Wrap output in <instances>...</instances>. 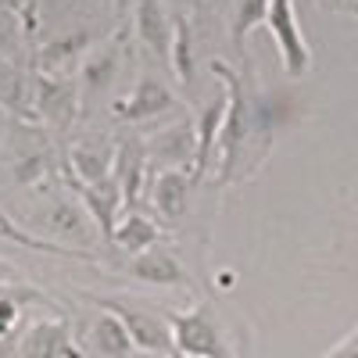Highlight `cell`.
<instances>
[{"mask_svg":"<svg viewBox=\"0 0 358 358\" xmlns=\"http://www.w3.org/2000/svg\"><path fill=\"white\" fill-rule=\"evenodd\" d=\"M222 90H226V122H222V136H219V172H215V187L229 190L241 187L248 179H255L262 172V165L273 155L276 133L283 126V108L290 97L280 94H262L255 86L251 65L233 69L222 57L208 62Z\"/></svg>","mask_w":358,"mask_h":358,"instance_id":"obj_1","label":"cell"},{"mask_svg":"<svg viewBox=\"0 0 358 358\" xmlns=\"http://www.w3.org/2000/svg\"><path fill=\"white\" fill-rule=\"evenodd\" d=\"M76 297H79V301H86L90 308H101V312H108V315H115L118 322H122L129 341H133V348H136V355H176L165 312L136 305L133 297H122V294L76 290Z\"/></svg>","mask_w":358,"mask_h":358,"instance_id":"obj_2","label":"cell"},{"mask_svg":"<svg viewBox=\"0 0 358 358\" xmlns=\"http://www.w3.org/2000/svg\"><path fill=\"white\" fill-rule=\"evenodd\" d=\"M176 358H233L229 337L222 330V319L208 301L190 308H165Z\"/></svg>","mask_w":358,"mask_h":358,"instance_id":"obj_3","label":"cell"},{"mask_svg":"<svg viewBox=\"0 0 358 358\" xmlns=\"http://www.w3.org/2000/svg\"><path fill=\"white\" fill-rule=\"evenodd\" d=\"M126 36H129V22H122L111 36H104L94 50L86 54V62L76 76L79 83V108H83V118H90L108 94L111 86L118 83V72H122V57H126Z\"/></svg>","mask_w":358,"mask_h":358,"instance_id":"obj_4","label":"cell"},{"mask_svg":"<svg viewBox=\"0 0 358 358\" xmlns=\"http://www.w3.org/2000/svg\"><path fill=\"white\" fill-rule=\"evenodd\" d=\"M33 111H36V122L47 133L69 136L83 122L79 83L76 79H50V76L33 72Z\"/></svg>","mask_w":358,"mask_h":358,"instance_id":"obj_5","label":"cell"},{"mask_svg":"<svg viewBox=\"0 0 358 358\" xmlns=\"http://www.w3.org/2000/svg\"><path fill=\"white\" fill-rule=\"evenodd\" d=\"M43 233L50 236L54 244H62V248H76V251H90L97 241V226L94 219L86 215V208L72 197V194H57L50 197L43 208H40V215H33Z\"/></svg>","mask_w":358,"mask_h":358,"instance_id":"obj_6","label":"cell"},{"mask_svg":"<svg viewBox=\"0 0 358 358\" xmlns=\"http://www.w3.org/2000/svg\"><path fill=\"white\" fill-rule=\"evenodd\" d=\"M172 111H179V97L172 94L162 79H155L151 72H143V76L133 83L129 94L118 97V101H111V108H108V115L115 118V122H122V126L158 122V118H165V115H172Z\"/></svg>","mask_w":358,"mask_h":358,"instance_id":"obj_7","label":"cell"},{"mask_svg":"<svg viewBox=\"0 0 358 358\" xmlns=\"http://www.w3.org/2000/svg\"><path fill=\"white\" fill-rule=\"evenodd\" d=\"M265 29L273 33L276 54L283 62V72L301 79L312 69V47L297 25V11H294V0H268V15H265Z\"/></svg>","mask_w":358,"mask_h":358,"instance_id":"obj_8","label":"cell"},{"mask_svg":"<svg viewBox=\"0 0 358 358\" xmlns=\"http://www.w3.org/2000/svg\"><path fill=\"white\" fill-rule=\"evenodd\" d=\"M147 147V165L151 172H194V151H197V136H194V118H179L172 126L151 129L143 136Z\"/></svg>","mask_w":358,"mask_h":358,"instance_id":"obj_9","label":"cell"},{"mask_svg":"<svg viewBox=\"0 0 358 358\" xmlns=\"http://www.w3.org/2000/svg\"><path fill=\"white\" fill-rule=\"evenodd\" d=\"M104 36L90 33V29H76V33H65V36H54L47 43L36 47L33 54V72L36 76H50V79H76L86 54L94 50Z\"/></svg>","mask_w":358,"mask_h":358,"instance_id":"obj_10","label":"cell"},{"mask_svg":"<svg viewBox=\"0 0 358 358\" xmlns=\"http://www.w3.org/2000/svg\"><path fill=\"white\" fill-rule=\"evenodd\" d=\"M65 172L79 183L94 187L104 183L115 172V140L104 133H79L65 147Z\"/></svg>","mask_w":358,"mask_h":358,"instance_id":"obj_11","label":"cell"},{"mask_svg":"<svg viewBox=\"0 0 358 358\" xmlns=\"http://www.w3.org/2000/svg\"><path fill=\"white\" fill-rule=\"evenodd\" d=\"M18 358H83L76 326L65 315L29 322L18 344Z\"/></svg>","mask_w":358,"mask_h":358,"instance_id":"obj_12","label":"cell"},{"mask_svg":"<svg viewBox=\"0 0 358 358\" xmlns=\"http://www.w3.org/2000/svg\"><path fill=\"white\" fill-rule=\"evenodd\" d=\"M129 33L151 57L169 62V50H172V11H169L165 0H133L129 4Z\"/></svg>","mask_w":358,"mask_h":358,"instance_id":"obj_13","label":"cell"},{"mask_svg":"<svg viewBox=\"0 0 358 358\" xmlns=\"http://www.w3.org/2000/svg\"><path fill=\"white\" fill-rule=\"evenodd\" d=\"M151 187V208H155V219L162 229H176L183 226L190 215V194H194V179L187 172H151L147 179Z\"/></svg>","mask_w":358,"mask_h":358,"instance_id":"obj_14","label":"cell"},{"mask_svg":"<svg viewBox=\"0 0 358 358\" xmlns=\"http://www.w3.org/2000/svg\"><path fill=\"white\" fill-rule=\"evenodd\" d=\"M76 341L83 358H136L126 326L101 308H94V315L83 322V330H76Z\"/></svg>","mask_w":358,"mask_h":358,"instance_id":"obj_15","label":"cell"},{"mask_svg":"<svg viewBox=\"0 0 358 358\" xmlns=\"http://www.w3.org/2000/svg\"><path fill=\"white\" fill-rule=\"evenodd\" d=\"M111 179L122 190V204L126 212L140 208V197H143V187L151 179V165H147V147H143V136L136 133H126L122 140H115V172Z\"/></svg>","mask_w":358,"mask_h":358,"instance_id":"obj_16","label":"cell"},{"mask_svg":"<svg viewBox=\"0 0 358 358\" xmlns=\"http://www.w3.org/2000/svg\"><path fill=\"white\" fill-rule=\"evenodd\" d=\"M226 90L215 97H208L201 108H197V118H194V136H197V151H194V187L208 176L212 162L219 158V136H222V122H226Z\"/></svg>","mask_w":358,"mask_h":358,"instance_id":"obj_17","label":"cell"},{"mask_svg":"<svg viewBox=\"0 0 358 358\" xmlns=\"http://www.w3.org/2000/svg\"><path fill=\"white\" fill-rule=\"evenodd\" d=\"M122 273L136 283H147V287H187V290H194V280L183 268V262L165 248H151L136 258H126Z\"/></svg>","mask_w":358,"mask_h":358,"instance_id":"obj_18","label":"cell"},{"mask_svg":"<svg viewBox=\"0 0 358 358\" xmlns=\"http://www.w3.org/2000/svg\"><path fill=\"white\" fill-rule=\"evenodd\" d=\"M162 236H165V229L158 226V219L147 215V212H140V208H133V212H126L122 219H118L111 244H115V251H122L126 258H136V255H143V251L158 248Z\"/></svg>","mask_w":358,"mask_h":358,"instance_id":"obj_19","label":"cell"},{"mask_svg":"<svg viewBox=\"0 0 358 358\" xmlns=\"http://www.w3.org/2000/svg\"><path fill=\"white\" fill-rule=\"evenodd\" d=\"M169 65L172 76L183 90H194V72H197V40H194V25L187 15L172 11V50H169Z\"/></svg>","mask_w":358,"mask_h":358,"instance_id":"obj_20","label":"cell"},{"mask_svg":"<svg viewBox=\"0 0 358 358\" xmlns=\"http://www.w3.org/2000/svg\"><path fill=\"white\" fill-rule=\"evenodd\" d=\"M265 15H268V0H233L229 47H233L236 57H241V69L251 65V57H248V36H251V29L265 25Z\"/></svg>","mask_w":358,"mask_h":358,"instance_id":"obj_21","label":"cell"},{"mask_svg":"<svg viewBox=\"0 0 358 358\" xmlns=\"http://www.w3.org/2000/svg\"><path fill=\"white\" fill-rule=\"evenodd\" d=\"M0 65H22V25L0 11Z\"/></svg>","mask_w":358,"mask_h":358,"instance_id":"obj_22","label":"cell"},{"mask_svg":"<svg viewBox=\"0 0 358 358\" xmlns=\"http://www.w3.org/2000/svg\"><path fill=\"white\" fill-rule=\"evenodd\" d=\"M322 358H358V326H355V330H351L334 351H326Z\"/></svg>","mask_w":358,"mask_h":358,"instance_id":"obj_23","label":"cell"},{"mask_svg":"<svg viewBox=\"0 0 358 358\" xmlns=\"http://www.w3.org/2000/svg\"><path fill=\"white\" fill-rule=\"evenodd\" d=\"M11 283H22V276H18V268L11 262L0 258V287H11Z\"/></svg>","mask_w":358,"mask_h":358,"instance_id":"obj_24","label":"cell"},{"mask_svg":"<svg viewBox=\"0 0 358 358\" xmlns=\"http://www.w3.org/2000/svg\"><path fill=\"white\" fill-rule=\"evenodd\" d=\"M326 11H344V0H319Z\"/></svg>","mask_w":358,"mask_h":358,"instance_id":"obj_25","label":"cell"},{"mask_svg":"<svg viewBox=\"0 0 358 358\" xmlns=\"http://www.w3.org/2000/svg\"><path fill=\"white\" fill-rule=\"evenodd\" d=\"M344 11H355L358 15V0H344Z\"/></svg>","mask_w":358,"mask_h":358,"instance_id":"obj_26","label":"cell"},{"mask_svg":"<svg viewBox=\"0 0 358 358\" xmlns=\"http://www.w3.org/2000/svg\"><path fill=\"white\" fill-rule=\"evenodd\" d=\"M136 358H176V355H136Z\"/></svg>","mask_w":358,"mask_h":358,"instance_id":"obj_27","label":"cell"}]
</instances>
